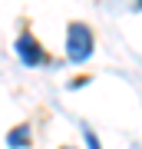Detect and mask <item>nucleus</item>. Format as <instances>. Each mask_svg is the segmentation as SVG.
Listing matches in <instances>:
<instances>
[{
    "label": "nucleus",
    "mask_w": 142,
    "mask_h": 149,
    "mask_svg": "<svg viewBox=\"0 0 142 149\" xmlns=\"http://www.w3.org/2000/svg\"><path fill=\"white\" fill-rule=\"evenodd\" d=\"M93 47H96V40H93L89 23H79V20L69 23V30H66V56L73 63H86L93 56Z\"/></svg>",
    "instance_id": "nucleus-1"
},
{
    "label": "nucleus",
    "mask_w": 142,
    "mask_h": 149,
    "mask_svg": "<svg viewBox=\"0 0 142 149\" xmlns=\"http://www.w3.org/2000/svg\"><path fill=\"white\" fill-rule=\"evenodd\" d=\"M17 56H20L26 66L46 63V50L37 43V37H33V33H20V37H17Z\"/></svg>",
    "instance_id": "nucleus-2"
},
{
    "label": "nucleus",
    "mask_w": 142,
    "mask_h": 149,
    "mask_svg": "<svg viewBox=\"0 0 142 149\" xmlns=\"http://www.w3.org/2000/svg\"><path fill=\"white\" fill-rule=\"evenodd\" d=\"M7 143H10L13 149H26L30 146V123H20V126L10 129V136H7Z\"/></svg>",
    "instance_id": "nucleus-3"
},
{
    "label": "nucleus",
    "mask_w": 142,
    "mask_h": 149,
    "mask_svg": "<svg viewBox=\"0 0 142 149\" xmlns=\"http://www.w3.org/2000/svg\"><path fill=\"white\" fill-rule=\"evenodd\" d=\"M86 143H89V149H99V139L93 136V129H86Z\"/></svg>",
    "instance_id": "nucleus-4"
},
{
    "label": "nucleus",
    "mask_w": 142,
    "mask_h": 149,
    "mask_svg": "<svg viewBox=\"0 0 142 149\" xmlns=\"http://www.w3.org/2000/svg\"><path fill=\"white\" fill-rule=\"evenodd\" d=\"M60 149H73V146H60Z\"/></svg>",
    "instance_id": "nucleus-5"
},
{
    "label": "nucleus",
    "mask_w": 142,
    "mask_h": 149,
    "mask_svg": "<svg viewBox=\"0 0 142 149\" xmlns=\"http://www.w3.org/2000/svg\"><path fill=\"white\" fill-rule=\"evenodd\" d=\"M139 7H142V0H139Z\"/></svg>",
    "instance_id": "nucleus-6"
}]
</instances>
